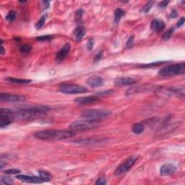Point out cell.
Listing matches in <instances>:
<instances>
[{"label":"cell","instance_id":"cell-1","mask_svg":"<svg viewBox=\"0 0 185 185\" xmlns=\"http://www.w3.org/2000/svg\"><path fill=\"white\" fill-rule=\"evenodd\" d=\"M51 109L49 106H36L31 107L23 108L14 111V118H17L21 120H31L37 119L41 115L45 114L47 111Z\"/></svg>","mask_w":185,"mask_h":185},{"label":"cell","instance_id":"cell-2","mask_svg":"<svg viewBox=\"0 0 185 185\" xmlns=\"http://www.w3.org/2000/svg\"><path fill=\"white\" fill-rule=\"evenodd\" d=\"M75 135L72 131L60 130H46L36 132L34 136L41 140H62L71 138Z\"/></svg>","mask_w":185,"mask_h":185},{"label":"cell","instance_id":"cell-3","mask_svg":"<svg viewBox=\"0 0 185 185\" xmlns=\"http://www.w3.org/2000/svg\"><path fill=\"white\" fill-rule=\"evenodd\" d=\"M111 114V112L106 109H89L83 111L80 116L85 119L92 121H100L101 119L108 117Z\"/></svg>","mask_w":185,"mask_h":185},{"label":"cell","instance_id":"cell-4","mask_svg":"<svg viewBox=\"0 0 185 185\" xmlns=\"http://www.w3.org/2000/svg\"><path fill=\"white\" fill-rule=\"evenodd\" d=\"M185 72V64L177 63L162 68L159 71V75L162 77H169L177 75H182Z\"/></svg>","mask_w":185,"mask_h":185},{"label":"cell","instance_id":"cell-5","mask_svg":"<svg viewBox=\"0 0 185 185\" xmlns=\"http://www.w3.org/2000/svg\"><path fill=\"white\" fill-rule=\"evenodd\" d=\"M98 126V121L92 120H83V121H75L69 125V128L75 131H83L94 129Z\"/></svg>","mask_w":185,"mask_h":185},{"label":"cell","instance_id":"cell-6","mask_svg":"<svg viewBox=\"0 0 185 185\" xmlns=\"http://www.w3.org/2000/svg\"><path fill=\"white\" fill-rule=\"evenodd\" d=\"M60 92L64 94H80L85 93L88 91V89L85 87L77 84H64L61 85L59 88Z\"/></svg>","mask_w":185,"mask_h":185},{"label":"cell","instance_id":"cell-7","mask_svg":"<svg viewBox=\"0 0 185 185\" xmlns=\"http://www.w3.org/2000/svg\"><path fill=\"white\" fill-rule=\"evenodd\" d=\"M137 159H138V156H131L130 157H129L125 162H123V163H122L119 166H118V168L116 169V171H115V175L119 177V176L125 174V173L128 172L131 169V167L135 163V162L137 161Z\"/></svg>","mask_w":185,"mask_h":185},{"label":"cell","instance_id":"cell-8","mask_svg":"<svg viewBox=\"0 0 185 185\" xmlns=\"http://www.w3.org/2000/svg\"><path fill=\"white\" fill-rule=\"evenodd\" d=\"M154 89H156V87L155 85L150 84V83H145V84H142L138 85V86H134L129 88L126 91V95H130L138 93H144V92L152 91Z\"/></svg>","mask_w":185,"mask_h":185},{"label":"cell","instance_id":"cell-9","mask_svg":"<svg viewBox=\"0 0 185 185\" xmlns=\"http://www.w3.org/2000/svg\"><path fill=\"white\" fill-rule=\"evenodd\" d=\"M106 142H107V139L99 138V137L79 139H78V140L74 141V142L77 143V144L82 145H88V146L101 145L106 144Z\"/></svg>","mask_w":185,"mask_h":185},{"label":"cell","instance_id":"cell-10","mask_svg":"<svg viewBox=\"0 0 185 185\" xmlns=\"http://www.w3.org/2000/svg\"><path fill=\"white\" fill-rule=\"evenodd\" d=\"M14 116L7 111L6 109H1L0 113V127H4L8 126L10 124L13 123Z\"/></svg>","mask_w":185,"mask_h":185},{"label":"cell","instance_id":"cell-11","mask_svg":"<svg viewBox=\"0 0 185 185\" xmlns=\"http://www.w3.org/2000/svg\"><path fill=\"white\" fill-rule=\"evenodd\" d=\"M0 100L1 101H12V102H17V101H23L25 100V97L23 95H15V94L4 93L0 94Z\"/></svg>","mask_w":185,"mask_h":185},{"label":"cell","instance_id":"cell-12","mask_svg":"<svg viewBox=\"0 0 185 185\" xmlns=\"http://www.w3.org/2000/svg\"><path fill=\"white\" fill-rule=\"evenodd\" d=\"M177 169L175 166L171 163H167L162 166L160 169V173L161 176L167 177V176H170L175 174L177 172Z\"/></svg>","mask_w":185,"mask_h":185},{"label":"cell","instance_id":"cell-13","mask_svg":"<svg viewBox=\"0 0 185 185\" xmlns=\"http://www.w3.org/2000/svg\"><path fill=\"white\" fill-rule=\"evenodd\" d=\"M71 46L69 43H66L62 46V48L59 51L58 53L56 56V60L58 62H61L66 58V57L69 54V51H70Z\"/></svg>","mask_w":185,"mask_h":185},{"label":"cell","instance_id":"cell-14","mask_svg":"<svg viewBox=\"0 0 185 185\" xmlns=\"http://www.w3.org/2000/svg\"><path fill=\"white\" fill-rule=\"evenodd\" d=\"M87 83L89 86L92 88H97V87H101L104 85V80L100 76L94 75L88 78V80H87Z\"/></svg>","mask_w":185,"mask_h":185},{"label":"cell","instance_id":"cell-15","mask_svg":"<svg viewBox=\"0 0 185 185\" xmlns=\"http://www.w3.org/2000/svg\"><path fill=\"white\" fill-rule=\"evenodd\" d=\"M151 28L152 31L154 32L159 33L163 31L166 28V24L163 20L160 19H155L151 22Z\"/></svg>","mask_w":185,"mask_h":185},{"label":"cell","instance_id":"cell-16","mask_svg":"<svg viewBox=\"0 0 185 185\" xmlns=\"http://www.w3.org/2000/svg\"><path fill=\"white\" fill-rule=\"evenodd\" d=\"M136 83V80L132 78H119L115 80V85L116 86H125V85H132Z\"/></svg>","mask_w":185,"mask_h":185},{"label":"cell","instance_id":"cell-17","mask_svg":"<svg viewBox=\"0 0 185 185\" xmlns=\"http://www.w3.org/2000/svg\"><path fill=\"white\" fill-rule=\"evenodd\" d=\"M17 179L20 181H23L25 183H34V184H39L42 182L41 178L37 177H31V176H26V175H17Z\"/></svg>","mask_w":185,"mask_h":185},{"label":"cell","instance_id":"cell-18","mask_svg":"<svg viewBox=\"0 0 185 185\" xmlns=\"http://www.w3.org/2000/svg\"><path fill=\"white\" fill-rule=\"evenodd\" d=\"M98 100L99 98L98 97L94 96V95H90V96L78 98L75 101L77 104H80V105H85V104L95 103Z\"/></svg>","mask_w":185,"mask_h":185},{"label":"cell","instance_id":"cell-19","mask_svg":"<svg viewBox=\"0 0 185 185\" xmlns=\"http://www.w3.org/2000/svg\"><path fill=\"white\" fill-rule=\"evenodd\" d=\"M85 34V29L83 27H78L75 31V36L78 41H81Z\"/></svg>","mask_w":185,"mask_h":185},{"label":"cell","instance_id":"cell-20","mask_svg":"<svg viewBox=\"0 0 185 185\" xmlns=\"http://www.w3.org/2000/svg\"><path fill=\"white\" fill-rule=\"evenodd\" d=\"M132 131L136 135H139L144 131V126L141 123H135L132 125Z\"/></svg>","mask_w":185,"mask_h":185},{"label":"cell","instance_id":"cell-21","mask_svg":"<svg viewBox=\"0 0 185 185\" xmlns=\"http://www.w3.org/2000/svg\"><path fill=\"white\" fill-rule=\"evenodd\" d=\"M7 80L10 83H15V84H28L31 83V80H25V79H17L14 78H7Z\"/></svg>","mask_w":185,"mask_h":185},{"label":"cell","instance_id":"cell-22","mask_svg":"<svg viewBox=\"0 0 185 185\" xmlns=\"http://www.w3.org/2000/svg\"><path fill=\"white\" fill-rule=\"evenodd\" d=\"M125 15V13L124 10H122V9L117 8L114 11V22L116 23H118L120 21V20L122 19V17Z\"/></svg>","mask_w":185,"mask_h":185},{"label":"cell","instance_id":"cell-23","mask_svg":"<svg viewBox=\"0 0 185 185\" xmlns=\"http://www.w3.org/2000/svg\"><path fill=\"white\" fill-rule=\"evenodd\" d=\"M39 176L43 181H50L52 179L51 174L45 171H39Z\"/></svg>","mask_w":185,"mask_h":185},{"label":"cell","instance_id":"cell-24","mask_svg":"<svg viewBox=\"0 0 185 185\" xmlns=\"http://www.w3.org/2000/svg\"><path fill=\"white\" fill-rule=\"evenodd\" d=\"M31 48H32V47H31V46H30V45L24 44L22 45L19 49H20V51L22 54H28L31 51Z\"/></svg>","mask_w":185,"mask_h":185},{"label":"cell","instance_id":"cell-25","mask_svg":"<svg viewBox=\"0 0 185 185\" xmlns=\"http://www.w3.org/2000/svg\"><path fill=\"white\" fill-rule=\"evenodd\" d=\"M46 15H43L41 17L39 20H38L37 23H36V28L37 29H41V28L44 25L45 22H46Z\"/></svg>","mask_w":185,"mask_h":185},{"label":"cell","instance_id":"cell-26","mask_svg":"<svg viewBox=\"0 0 185 185\" xmlns=\"http://www.w3.org/2000/svg\"><path fill=\"white\" fill-rule=\"evenodd\" d=\"M54 38V36H50V35H45V36H38V37L36 38L37 41H51Z\"/></svg>","mask_w":185,"mask_h":185},{"label":"cell","instance_id":"cell-27","mask_svg":"<svg viewBox=\"0 0 185 185\" xmlns=\"http://www.w3.org/2000/svg\"><path fill=\"white\" fill-rule=\"evenodd\" d=\"M1 181L4 184H14V181L11 178L8 177H5V176H2L1 177Z\"/></svg>","mask_w":185,"mask_h":185},{"label":"cell","instance_id":"cell-28","mask_svg":"<svg viewBox=\"0 0 185 185\" xmlns=\"http://www.w3.org/2000/svg\"><path fill=\"white\" fill-rule=\"evenodd\" d=\"M174 28H171L170 29L168 30V31H166V32L164 33L163 36V38L164 40H168L171 37H172L173 33H174Z\"/></svg>","mask_w":185,"mask_h":185},{"label":"cell","instance_id":"cell-29","mask_svg":"<svg viewBox=\"0 0 185 185\" xmlns=\"http://www.w3.org/2000/svg\"><path fill=\"white\" fill-rule=\"evenodd\" d=\"M16 17V13L15 11H10L6 16V20L9 22H13Z\"/></svg>","mask_w":185,"mask_h":185},{"label":"cell","instance_id":"cell-30","mask_svg":"<svg viewBox=\"0 0 185 185\" xmlns=\"http://www.w3.org/2000/svg\"><path fill=\"white\" fill-rule=\"evenodd\" d=\"M163 62H153V63H149V64H141L139 65V67H156V66L160 65L161 64H163Z\"/></svg>","mask_w":185,"mask_h":185},{"label":"cell","instance_id":"cell-31","mask_svg":"<svg viewBox=\"0 0 185 185\" xmlns=\"http://www.w3.org/2000/svg\"><path fill=\"white\" fill-rule=\"evenodd\" d=\"M83 13H84V11L83 10H79L76 12L75 15V20L78 22H79L81 21L82 20V17H83Z\"/></svg>","mask_w":185,"mask_h":185},{"label":"cell","instance_id":"cell-32","mask_svg":"<svg viewBox=\"0 0 185 185\" xmlns=\"http://www.w3.org/2000/svg\"><path fill=\"white\" fill-rule=\"evenodd\" d=\"M153 5V1H148V2L142 8V12L145 13H147L149 12V10H151Z\"/></svg>","mask_w":185,"mask_h":185},{"label":"cell","instance_id":"cell-33","mask_svg":"<svg viewBox=\"0 0 185 185\" xmlns=\"http://www.w3.org/2000/svg\"><path fill=\"white\" fill-rule=\"evenodd\" d=\"M4 173L6 174H19V173H20V171L16 169H8V170H6L4 172Z\"/></svg>","mask_w":185,"mask_h":185},{"label":"cell","instance_id":"cell-34","mask_svg":"<svg viewBox=\"0 0 185 185\" xmlns=\"http://www.w3.org/2000/svg\"><path fill=\"white\" fill-rule=\"evenodd\" d=\"M95 184L96 185H104L106 184V181L104 178L100 177L97 179V181H95Z\"/></svg>","mask_w":185,"mask_h":185},{"label":"cell","instance_id":"cell-35","mask_svg":"<svg viewBox=\"0 0 185 185\" xmlns=\"http://www.w3.org/2000/svg\"><path fill=\"white\" fill-rule=\"evenodd\" d=\"M134 39H135V36H132L129 38V39L127 40V42L126 43V46L127 47H131L133 45L134 43Z\"/></svg>","mask_w":185,"mask_h":185},{"label":"cell","instance_id":"cell-36","mask_svg":"<svg viewBox=\"0 0 185 185\" xmlns=\"http://www.w3.org/2000/svg\"><path fill=\"white\" fill-rule=\"evenodd\" d=\"M93 45H94V42H93V39L92 38H90V40L88 41V44H87V47H88V50H91L92 48H93Z\"/></svg>","mask_w":185,"mask_h":185},{"label":"cell","instance_id":"cell-37","mask_svg":"<svg viewBox=\"0 0 185 185\" xmlns=\"http://www.w3.org/2000/svg\"><path fill=\"white\" fill-rule=\"evenodd\" d=\"M169 4V1H160L159 4H158V7H160V8H165Z\"/></svg>","mask_w":185,"mask_h":185},{"label":"cell","instance_id":"cell-38","mask_svg":"<svg viewBox=\"0 0 185 185\" xmlns=\"http://www.w3.org/2000/svg\"><path fill=\"white\" fill-rule=\"evenodd\" d=\"M184 22H185V18H184V17H181V18L180 19V20H179V21H178L177 24V26L178 28L181 27V26H182L183 25H184Z\"/></svg>","mask_w":185,"mask_h":185},{"label":"cell","instance_id":"cell-39","mask_svg":"<svg viewBox=\"0 0 185 185\" xmlns=\"http://www.w3.org/2000/svg\"><path fill=\"white\" fill-rule=\"evenodd\" d=\"M101 57H102V51H100L99 53H98L96 55H95V58H94V61H95V62H98L99 60H100Z\"/></svg>","mask_w":185,"mask_h":185},{"label":"cell","instance_id":"cell-40","mask_svg":"<svg viewBox=\"0 0 185 185\" xmlns=\"http://www.w3.org/2000/svg\"><path fill=\"white\" fill-rule=\"evenodd\" d=\"M177 16H178L177 12L175 10H172V12L170 14V17H171V18H176V17H177Z\"/></svg>","mask_w":185,"mask_h":185},{"label":"cell","instance_id":"cell-41","mask_svg":"<svg viewBox=\"0 0 185 185\" xmlns=\"http://www.w3.org/2000/svg\"><path fill=\"white\" fill-rule=\"evenodd\" d=\"M42 3L43 4V7H44V9L48 8V7H49V1H43Z\"/></svg>","mask_w":185,"mask_h":185},{"label":"cell","instance_id":"cell-42","mask_svg":"<svg viewBox=\"0 0 185 185\" xmlns=\"http://www.w3.org/2000/svg\"><path fill=\"white\" fill-rule=\"evenodd\" d=\"M4 54V47H3L2 45L1 46V54L3 55Z\"/></svg>","mask_w":185,"mask_h":185}]
</instances>
